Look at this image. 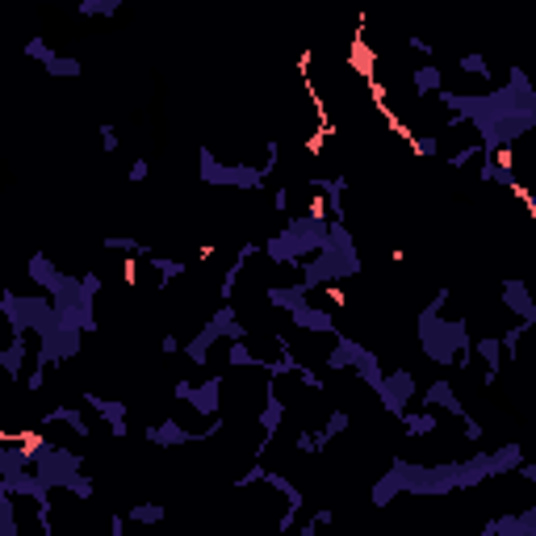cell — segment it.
<instances>
[{"label":"cell","instance_id":"cell-32","mask_svg":"<svg viewBox=\"0 0 536 536\" xmlns=\"http://www.w3.org/2000/svg\"><path fill=\"white\" fill-rule=\"evenodd\" d=\"M0 533L17 536V516H13V495L8 491H0Z\"/></svg>","mask_w":536,"mask_h":536},{"label":"cell","instance_id":"cell-18","mask_svg":"<svg viewBox=\"0 0 536 536\" xmlns=\"http://www.w3.org/2000/svg\"><path fill=\"white\" fill-rule=\"evenodd\" d=\"M423 403H428V407H444V411H453V415H465L449 382H432V386H428V394H423Z\"/></svg>","mask_w":536,"mask_h":536},{"label":"cell","instance_id":"cell-13","mask_svg":"<svg viewBox=\"0 0 536 536\" xmlns=\"http://www.w3.org/2000/svg\"><path fill=\"white\" fill-rule=\"evenodd\" d=\"M281 419H285V403H281V398H273V390H268V407L260 411V428H264V440H260V449H256V453H264V449H268V440L277 436Z\"/></svg>","mask_w":536,"mask_h":536},{"label":"cell","instance_id":"cell-37","mask_svg":"<svg viewBox=\"0 0 536 536\" xmlns=\"http://www.w3.org/2000/svg\"><path fill=\"white\" fill-rule=\"evenodd\" d=\"M155 268H159V285H168V281H176V277L184 273L180 260H159V256H155Z\"/></svg>","mask_w":536,"mask_h":536},{"label":"cell","instance_id":"cell-26","mask_svg":"<svg viewBox=\"0 0 536 536\" xmlns=\"http://www.w3.org/2000/svg\"><path fill=\"white\" fill-rule=\"evenodd\" d=\"M46 423H67L75 436H88V423H84V415H80L75 407H55V411H46Z\"/></svg>","mask_w":536,"mask_h":536},{"label":"cell","instance_id":"cell-50","mask_svg":"<svg viewBox=\"0 0 536 536\" xmlns=\"http://www.w3.org/2000/svg\"><path fill=\"white\" fill-rule=\"evenodd\" d=\"M273 210H289V189H277L273 193Z\"/></svg>","mask_w":536,"mask_h":536},{"label":"cell","instance_id":"cell-2","mask_svg":"<svg viewBox=\"0 0 536 536\" xmlns=\"http://www.w3.org/2000/svg\"><path fill=\"white\" fill-rule=\"evenodd\" d=\"M327 231H331V222H323V218H314V214L289 218V226L281 231V243L294 252V260H302V256H314V252L327 243Z\"/></svg>","mask_w":536,"mask_h":536},{"label":"cell","instance_id":"cell-3","mask_svg":"<svg viewBox=\"0 0 536 536\" xmlns=\"http://www.w3.org/2000/svg\"><path fill=\"white\" fill-rule=\"evenodd\" d=\"M201 180L205 184H235V189H260L264 172L260 168H222L205 147H201Z\"/></svg>","mask_w":536,"mask_h":536},{"label":"cell","instance_id":"cell-54","mask_svg":"<svg viewBox=\"0 0 536 536\" xmlns=\"http://www.w3.org/2000/svg\"><path fill=\"white\" fill-rule=\"evenodd\" d=\"M122 528H126V520H122V516H113V520H109V536H122Z\"/></svg>","mask_w":536,"mask_h":536},{"label":"cell","instance_id":"cell-12","mask_svg":"<svg viewBox=\"0 0 536 536\" xmlns=\"http://www.w3.org/2000/svg\"><path fill=\"white\" fill-rule=\"evenodd\" d=\"M289 314H294V327H302V331H331V327H335L331 314L319 310V306H310V302H302V306L289 310Z\"/></svg>","mask_w":536,"mask_h":536},{"label":"cell","instance_id":"cell-20","mask_svg":"<svg viewBox=\"0 0 536 536\" xmlns=\"http://www.w3.org/2000/svg\"><path fill=\"white\" fill-rule=\"evenodd\" d=\"M499 352H503V340H499V335L478 340V356L486 361V386H491V382L499 377V369H503V365H499Z\"/></svg>","mask_w":536,"mask_h":536},{"label":"cell","instance_id":"cell-16","mask_svg":"<svg viewBox=\"0 0 536 536\" xmlns=\"http://www.w3.org/2000/svg\"><path fill=\"white\" fill-rule=\"evenodd\" d=\"M218 335H222V331H218V323L210 319V323L201 327V335H197V340H189V348H184V352H189V361H193V365H205V361H210V344H214Z\"/></svg>","mask_w":536,"mask_h":536},{"label":"cell","instance_id":"cell-29","mask_svg":"<svg viewBox=\"0 0 536 536\" xmlns=\"http://www.w3.org/2000/svg\"><path fill=\"white\" fill-rule=\"evenodd\" d=\"M415 92H419V96L440 92V67H419V71H415Z\"/></svg>","mask_w":536,"mask_h":536},{"label":"cell","instance_id":"cell-7","mask_svg":"<svg viewBox=\"0 0 536 536\" xmlns=\"http://www.w3.org/2000/svg\"><path fill=\"white\" fill-rule=\"evenodd\" d=\"M147 440H151V444H164V449H176V444H189V440H201V436L184 432L176 419H164V423H151V428H147Z\"/></svg>","mask_w":536,"mask_h":536},{"label":"cell","instance_id":"cell-17","mask_svg":"<svg viewBox=\"0 0 536 536\" xmlns=\"http://www.w3.org/2000/svg\"><path fill=\"white\" fill-rule=\"evenodd\" d=\"M34 465V453L21 444V449H13V444H4L0 449V478H8V474H21V470H29Z\"/></svg>","mask_w":536,"mask_h":536},{"label":"cell","instance_id":"cell-1","mask_svg":"<svg viewBox=\"0 0 536 536\" xmlns=\"http://www.w3.org/2000/svg\"><path fill=\"white\" fill-rule=\"evenodd\" d=\"M465 323L457 319V323H444L440 319V306H423V314H419V344H423V352L436 361V365H453L457 361V352L465 348Z\"/></svg>","mask_w":536,"mask_h":536},{"label":"cell","instance_id":"cell-11","mask_svg":"<svg viewBox=\"0 0 536 536\" xmlns=\"http://www.w3.org/2000/svg\"><path fill=\"white\" fill-rule=\"evenodd\" d=\"M306 294H310L306 281H298V285H268V302L281 306V310H298L306 302Z\"/></svg>","mask_w":536,"mask_h":536},{"label":"cell","instance_id":"cell-44","mask_svg":"<svg viewBox=\"0 0 536 536\" xmlns=\"http://www.w3.org/2000/svg\"><path fill=\"white\" fill-rule=\"evenodd\" d=\"M42 382H46V373H42V365H34V373L25 377V390H42Z\"/></svg>","mask_w":536,"mask_h":536},{"label":"cell","instance_id":"cell-48","mask_svg":"<svg viewBox=\"0 0 536 536\" xmlns=\"http://www.w3.org/2000/svg\"><path fill=\"white\" fill-rule=\"evenodd\" d=\"M407 46H411V50H419V55H432V42H423V38H415V34L407 38Z\"/></svg>","mask_w":536,"mask_h":536},{"label":"cell","instance_id":"cell-31","mask_svg":"<svg viewBox=\"0 0 536 536\" xmlns=\"http://www.w3.org/2000/svg\"><path fill=\"white\" fill-rule=\"evenodd\" d=\"M403 428H407L411 436H432V432H436V415H407V411H403Z\"/></svg>","mask_w":536,"mask_h":536},{"label":"cell","instance_id":"cell-25","mask_svg":"<svg viewBox=\"0 0 536 536\" xmlns=\"http://www.w3.org/2000/svg\"><path fill=\"white\" fill-rule=\"evenodd\" d=\"M84 403H88L101 419H109V428H113V423H126V403H105V398H96V394H84Z\"/></svg>","mask_w":536,"mask_h":536},{"label":"cell","instance_id":"cell-49","mask_svg":"<svg viewBox=\"0 0 536 536\" xmlns=\"http://www.w3.org/2000/svg\"><path fill=\"white\" fill-rule=\"evenodd\" d=\"M415 151L419 155H436V138H415Z\"/></svg>","mask_w":536,"mask_h":536},{"label":"cell","instance_id":"cell-36","mask_svg":"<svg viewBox=\"0 0 536 536\" xmlns=\"http://www.w3.org/2000/svg\"><path fill=\"white\" fill-rule=\"evenodd\" d=\"M226 361H231L235 369H243V365H256V356H252V348H247L243 340H231V352H226Z\"/></svg>","mask_w":536,"mask_h":536},{"label":"cell","instance_id":"cell-40","mask_svg":"<svg viewBox=\"0 0 536 536\" xmlns=\"http://www.w3.org/2000/svg\"><path fill=\"white\" fill-rule=\"evenodd\" d=\"M101 147L105 151H117V130L113 126H101Z\"/></svg>","mask_w":536,"mask_h":536},{"label":"cell","instance_id":"cell-55","mask_svg":"<svg viewBox=\"0 0 536 536\" xmlns=\"http://www.w3.org/2000/svg\"><path fill=\"white\" fill-rule=\"evenodd\" d=\"M520 474H524V478H533V482H536V461H528V465H520Z\"/></svg>","mask_w":536,"mask_h":536},{"label":"cell","instance_id":"cell-5","mask_svg":"<svg viewBox=\"0 0 536 536\" xmlns=\"http://www.w3.org/2000/svg\"><path fill=\"white\" fill-rule=\"evenodd\" d=\"M377 398L386 403V411H390V415H398V419H403L407 403L415 398V373H411V369H398V373H390V377H386V386L377 390Z\"/></svg>","mask_w":536,"mask_h":536},{"label":"cell","instance_id":"cell-38","mask_svg":"<svg viewBox=\"0 0 536 536\" xmlns=\"http://www.w3.org/2000/svg\"><path fill=\"white\" fill-rule=\"evenodd\" d=\"M461 71H465V75H491L486 55H465V59H461Z\"/></svg>","mask_w":536,"mask_h":536},{"label":"cell","instance_id":"cell-6","mask_svg":"<svg viewBox=\"0 0 536 536\" xmlns=\"http://www.w3.org/2000/svg\"><path fill=\"white\" fill-rule=\"evenodd\" d=\"M407 470H411V465H407V461L398 457V461L390 465V474H386V478H382V482L373 486V503H377V507H386V503H390V499H394L398 491H407Z\"/></svg>","mask_w":536,"mask_h":536},{"label":"cell","instance_id":"cell-53","mask_svg":"<svg viewBox=\"0 0 536 536\" xmlns=\"http://www.w3.org/2000/svg\"><path fill=\"white\" fill-rule=\"evenodd\" d=\"M189 394H193V382H176V398L189 403Z\"/></svg>","mask_w":536,"mask_h":536},{"label":"cell","instance_id":"cell-52","mask_svg":"<svg viewBox=\"0 0 536 536\" xmlns=\"http://www.w3.org/2000/svg\"><path fill=\"white\" fill-rule=\"evenodd\" d=\"M159 348H164V356H172V352H180V340H176V335H164Z\"/></svg>","mask_w":536,"mask_h":536},{"label":"cell","instance_id":"cell-47","mask_svg":"<svg viewBox=\"0 0 536 536\" xmlns=\"http://www.w3.org/2000/svg\"><path fill=\"white\" fill-rule=\"evenodd\" d=\"M277 159H281V147H277V143H268V164H264V168H260V172H264V176H268V172H273V168H277Z\"/></svg>","mask_w":536,"mask_h":536},{"label":"cell","instance_id":"cell-23","mask_svg":"<svg viewBox=\"0 0 536 536\" xmlns=\"http://www.w3.org/2000/svg\"><path fill=\"white\" fill-rule=\"evenodd\" d=\"M524 465V449L520 444H503L499 453H491V470L495 474H512V470H520Z\"/></svg>","mask_w":536,"mask_h":536},{"label":"cell","instance_id":"cell-43","mask_svg":"<svg viewBox=\"0 0 536 536\" xmlns=\"http://www.w3.org/2000/svg\"><path fill=\"white\" fill-rule=\"evenodd\" d=\"M147 172H151L147 159H134V164H130V180H147Z\"/></svg>","mask_w":536,"mask_h":536},{"label":"cell","instance_id":"cell-14","mask_svg":"<svg viewBox=\"0 0 536 536\" xmlns=\"http://www.w3.org/2000/svg\"><path fill=\"white\" fill-rule=\"evenodd\" d=\"M503 306H507V310H516L520 319H528L536 302L528 298V285H524V281H503Z\"/></svg>","mask_w":536,"mask_h":536},{"label":"cell","instance_id":"cell-19","mask_svg":"<svg viewBox=\"0 0 536 536\" xmlns=\"http://www.w3.org/2000/svg\"><path fill=\"white\" fill-rule=\"evenodd\" d=\"M356 356H361V344L348 340V335H340L335 348H331V356H327V365H331V369H348V365L356 369Z\"/></svg>","mask_w":536,"mask_h":536},{"label":"cell","instance_id":"cell-27","mask_svg":"<svg viewBox=\"0 0 536 536\" xmlns=\"http://www.w3.org/2000/svg\"><path fill=\"white\" fill-rule=\"evenodd\" d=\"M126 516H130L134 524H159V520L168 516V507H159V503H134Z\"/></svg>","mask_w":536,"mask_h":536},{"label":"cell","instance_id":"cell-28","mask_svg":"<svg viewBox=\"0 0 536 536\" xmlns=\"http://www.w3.org/2000/svg\"><path fill=\"white\" fill-rule=\"evenodd\" d=\"M42 67H46L50 75H67V80H75V75L84 71V67H80V59H71V55H55V59H50V63H42Z\"/></svg>","mask_w":536,"mask_h":536},{"label":"cell","instance_id":"cell-8","mask_svg":"<svg viewBox=\"0 0 536 536\" xmlns=\"http://www.w3.org/2000/svg\"><path fill=\"white\" fill-rule=\"evenodd\" d=\"M218 394H222V377H210L205 386H193L189 407H193L197 415H218Z\"/></svg>","mask_w":536,"mask_h":536},{"label":"cell","instance_id":"cell-46","mask_svg":"<svg viewBox=\"0 0 536 536\" xmlns=\"http://www.w3.org/2000/svg\"><path fill=\"white\" fill-rule=\"evenodd\" d=\"M461 423H465V436H470V440H482V423H478V419L461 415Z\"/></svg>","mask_w":536,"mask_h":536},{"label":"cell","instance_id":"cell-33","mask_svg":"<svg viewBox=\"0 0 536 536\" xmlns=\"http://www.w3.org/2000/svg\"><path fill=\"white\" fill-rule=\"evenodd\" d=\"M117 8H122V0H84L80 4V17H96V13L101 17H113Z\"/></svg>","mask_w":536,"mask_h":536},{"label":"cell","instance_id":"cell-41","mask_svg":"<svg viewBox=\"0 0 536 536\" xmlns=\"http://www.w3.org/2000/svg\"><path fill=\"white\" fill-rule=\"evenodd\" d=\"M264 474H268L264 465H252V470H247V474L239 478V486H252V482H264Z\"/></svg>","mask_w":536,"mask_h":536},{"label":"cell","instance_id":"cell-51","mask_svg":"<svg viewBox=\"0 0 536 536\" xmlns=\"http://www.w3.org/2000/svg\"><path fill=\"white\" fill-rule=\"evenodd\" d=\"M80 281H84V289H88V294H92V298H96V289H101V277H96V273H84V277H80Z\"/></svg>","mask_w":536,"mask_h":536},{"label":"cell","instance_id":"cell-56","mask_svg":"<svg viewBox=\"0 0 536 536\" xmlns=\"http://www.w3.org/2000/svg\"><path fill=\"white\" fill-rule=\"evenodd\" d=\"M528 201H533V214H536V189H533V197H528Z\"/></svg>","mask_w":536,"mask_h":536},{"label":"cell","instance_id":"cell-15","mask_svg":"<svg viewBox=\"0 0 536 536\" xmlns=\"http://www.w3.org/2000/svg\"><path fill=\"white\" fill-rule=\"evenodd\" d=\"M314 189H319V193H327V205L335 210V222H344V201H340V197H344L348 180H344V176H319V180H314Z\"/></svg>","mask_w":536,"mask_h":536},{"label":"cell","instance_id":"cell-35","mask_svg":"<svg viewBox=\"0 0 536 536\" xmlns=\"http://www.w3.org/2000/svg\"><path fill=\"white\" fill-rule=\"evenodd\" d=\"M528 331H533V323H528V319H520V323H516L512 331H503L499 340H503V348H507V352H516V348H520V340H524Z\"/></svg>","mask_w":536,"mask_h":536},{"label":"cell","instance_id":"cell-39","mask_svg":"<svg viewBox=\"0 0 536 536\" xmlns=\"http://www.w3.org/2000/svg\"><path fill=\"white\" fill-rule=\"evenodd\" d=\"M298 453H319V432H298Z\"/></svg>","mask_w":536,"mask_h":536},{"label":"cell","instance_id":"cell-30","mask_svg":"<svg viewBox=\"0 0 536 536\" xmlns=\"http://www.w3.org/2000/svg\"><path fill=\"white\" fill-rule=\"evenodd\" d=\"M109 252H130V256H151V247L147 243H134V239H122V235H105L101 239Z\"/></svg>","mask_w":536,"mask_h":536},{"label":"cell","instance_id":"cell-22","mask_svg":"<svg viewBox=\"0 0 536 536\" xmlns=\"http://www.w3.org/2000/svg\"><path fill=\"white\" fill-rule=\"evenodd\" d=\"M356 377H361V382H369L373 390H382V386H386V373H382L377 356H373V352H365V348H361V356H356Z\"/></svg>","mask_w":536,"mask_h":536},{"label":"cell","instance_id":"cell-4","mask_svg":"<svg viewBox=\"0 0 536 536\" xmlns=\"http://www.w3.org/2000/svg\"><path fill=\"white\" fill-rule=\"evenodd\" d=\"M407 491H415V495H449V491H457V465H436V470L411 465L407 470Z\"/></svg>","mask_w":536,"mask_h":536},{"label":"cell","instance_id":"cell-42","mask_svg":"<svg viewBox=\"0 0 536 536\" xmlns=\"http://www.w3.org/2000/svg\"><path fill=\"white\" fill-rule=\"evenodd\" d=\"M482 151H486V147H465V151H457V155H453V164L461 168V164H470V159H474V155H482Z\"/></svg>","mask_w":536,"mask_h":536},{"label":"cell","instance_id":"cell-21","mask_svg":"<svg viewBox=\"0 0 536 536\" xmlns=\"http://www.w3.org/2000/svg\"><path fill=\"white\" fill-rule=\"evenodd\" d=\"M25 348H29V340H25V331H21V335H13V344L0 352V365H4V373H8V377H21V361H25Z\"/></svg>","mask_w":536,"mask_h":536},{"label":"cell","instance_id":"cell-9","mask_svg":"<svg viewBox=\"0 0 536 536\" xmlns=\"http://www.w3.org/2000/svg\"><path fill=\"white\" fill-rule=\"evenodd\" d=\"M486 478H495V470H491V453H478L474 461L457 465V491H461V486H478V482H486Z\"/></svg>","mask_w":536,"mask_h":536},{"label":"cell","instance_id":"cell-34","mask_svg":"<svg viewBox=\"0 0 536 536\" xmlns=\"http://www.w3.org/2000/svg\"><path fill=\"white\" fill-rule=\"evenodd\" d=\"M25 55H29L34 63H50V59H55V50H50V42H46V38H38V34H34V38L25 42Z\"/></svg>","mask_w":536,"mask_h":536},{"label":"cell","instance_id":"cell-24","mask_svg":"<svg viewBox=\"0 0 536 536\" xmlns=\"http://www.w3.org/2000/svg\"><path fill=\"white\" fill-rule=\"evenodd\" d=\"M214 323H218V331H222L226 340H243V335H247V327H243V323L235 319V310H231V302H222V306H218V314H214Z\"/></svg>","mask_w":536,"mask_h":536},{"label":"cell","instance_id":"cell-10","mask_svg":"<svg viewBox=\"0 0 536 536\" xmlns=\"http://www.w3.org/2000/svg\"><path fill=\"white\" fill-rule=\"evenodd\" d=\"M25 273H29V277H34L42 289H50V294H55V289L63 285V277H67V273H59V268H55V264L42 256V252H38V256H29V268H25Z\"/></svg>","mask_w":536,"mask_h":536},{"label":"cell","instance_id":"cell-45","mask_svg":"<svg viewBox=\"0 0 536 536\" xmlns=\"http://www.w3.org/2000/svg\"><path fill=\"white\" fill-rule=\"evenodd\" d=\"M298 373H302V382H306V386H310V390H323V377H319V373H314V369H306V365H302V369H298Z\"/></svg>","mask_w":536,"mask_h":536}]
</instances>
